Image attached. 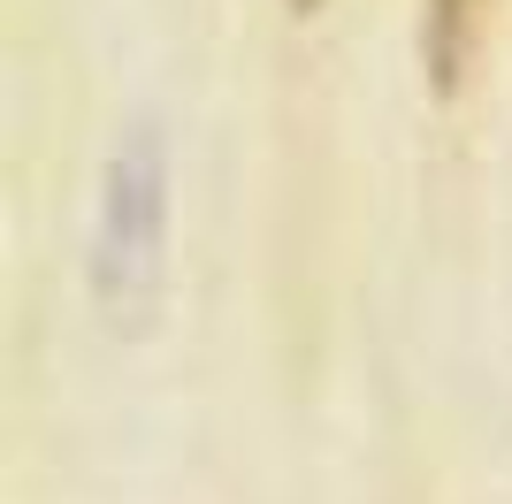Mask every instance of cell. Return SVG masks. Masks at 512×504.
<instances>
[{
	"label": "cell",
	"instance_id": "6da1fadb",
	"mask_svg": "<svg viewBox=\"0 0 512 504\" xmlns=\"http://www.w3.org/2000/svg\"><path fill=\"white\" fill-rule=\"evenodd\" d=\"M161 222H169V168H161V138L130 130L115 161H107L100 191V237H92V268H100L107 306H138L161 275Z\"/></svg>",
	"mask_w": 512,
	"mask_h": 504
},
{
	"label": "cell",
	"instance_id": "3957f363",
	"mask_svg": "<svg viewBox=\"0 0 512 504\" xmlns=\"http://www.w3.org/2000/svg\"><path fill=\"white\" fill-rule=\"evenodd\" d=\"M299 8H321V0H299Z\"/></svg>",
	"mask_w": 512,
	"mask_h": 504
},
{
	"label": "cell",
	"instance_id": "7a4b0ae2",
	"mask_svg": "<svg viewBox=\"0 0 512 504\" xmlns=\"http://www.w3.org/2000/svg\"><path fill=\"white\" fill-rule=\"evenodd\" d=\"M490 31V0H421V62L436 92H459Z\"/></svg>",
	"mask_w": 512,
	"mask_h": 504
}]
</instances>
